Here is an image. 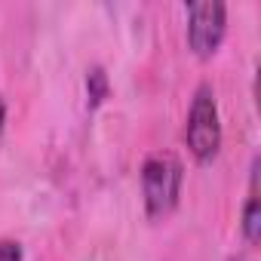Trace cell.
I'll list each match as a JSON object with an SVG mask.
<instances>
[{"label":"cell","mask_w":261,"mask_h":261,"mask_svg":"<svg viewBox=\"0 0 261 261\" xmlns=\"http://www.w3.org/2000/svg\"><path fill=\"white\" fill-rule=\"evenodd\" d=\"M185 166L175 154H151L142 166V197L148 218H166L181 200Z\"/></svg>","instance_id":"1"},{"label":"cell","mask_w":261,"mask_h":261,"mask_svg":"<svg viewBox=\"0 0 261 261\" xmlns=\"http://www.w3.org/2000/svg\"><path fill=\"white\" fill-rule=\"evenodd\" d=\"M185 145L197 163H212L221 151V114H218L215 89L209 83H200L191 98V111L185 123Z\"/></svg>","instance_id":"2"},{"label":"cell","mask_w":261,"mask_h":261,"mask_svg":"<svg viewBox=\"0 0 261 261\" xmlns=\"http://www.w3.org/2000/svg\"><path fill=\"white\" fill-rule=\"evenodd\" d=\"M188 46L197 59H212L227 31V7L218 0H200L188 4Z\"/></svg>","instance_id":"3"},{"label":"cell","mask_w":261,"mask_h":261,"mask_svg":"<svg viewBox=\"0 0 261 261\" xmlns=\"http://www.w3.org/2000/svg\"><path fill=\"white\" fill-rule=\"evenodd\" d=\"M243 240L249 246L258 243L261 233V206H258V160L252 163V175H249V194H246V206H243V221H240Z\"/></svg>","instance_id":"4"},{"label":"cell","mask_w":261,"mask_h":261,"mask_svg":"<svg viewBox=\"0 0 261 261\" xmlns=\"http://www.w3.org/2000/svg\"><path fill=\"white\" fill-rule=\"evenodd\" d=\"M86 86H89V95H92V101L98 105V101H105V95H108V77L95 68L89 77H86Z\"/></svg>","instance_id":"5"},{"label":"cell","mask_w":261,"mask_h":261,"mask_svg":"<svg viewBox=\"0 0 261 261\" xmlns=\"http://www.w3.org/2000/svg\"><path fill=\"white\" fill-rule=\"evenodd\" d=\"M0 261H25V252L16 240H0Z\"/></svg>","instance_id":"6"},{"label":"cell","mask_w":261,"mask_h":261,"mask_svg":"<svg viewBox=\"0 0 261 261\" xmlns=\"http://www.w3.org/2000/svg\"><path fill=\"white\" fill-rule=\"evenodd\" d=\"M4 123H7V101L0 98V133H4Z\"/></svg>","instance_id":"7"},{"label":"cell","mask_w":261,"mask_h":261,"mask_svg":"<svg viewBox=\"0 0 261 261\" xmlns=\"http://www.w3.org/2000/svg\"><path fill=\"white\" fill-rule=\"evenodd\" d=\"M230 261H249V258H246V255H237V258H230Z\"/></svg>","instance_id":"8"}]
</instances>
